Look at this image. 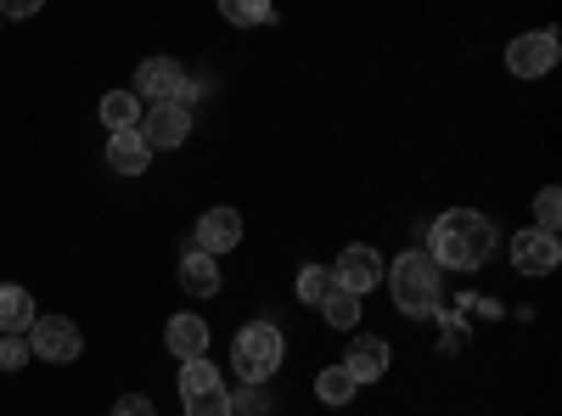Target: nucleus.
I'll list each match as a JSON object with an SVG mask.
<instances>
[{"label":"nucleus","mask_w":562,"mask_h":416,"mask_svg":"<svg viewBox=\"0 0 562 416\" xmlns=\"http://www.w3.org/2000/svg\"><path fill=\"white\" fill-rule=\"evenodd\" d=\"M383 282L394 293V304L411 315V321H428L445 310V282H439V265L428 248H411L394 259V270H383Z\"/></svg>","instance_id":"nucleus-2"},{"label":"nucleus","mask_w":562,"mask_h":416,"mask_svg":"<svg viewBox=\"0 0 562 416\" xmlns=\"http://www.w3.org/2000/svg\"><path fill=\"white\" fill-rule=\"evenodd\" d=\"M29 349H34V360L68 366V360H79L85 333H79V321H68V315H34V327H29Z\"/></svg>","instance_id":"nucleus-5"},{"label":"nucleus","mask_w":562,"mask_h":416,"mask_svg":"<svg viewBox=\"0 0 562 416\" xmlns=\"http://www.w3.org/2000/svg\"><path fill=\"white\" fill-rule=\"evenodd\" d=\"M383 254L371 248V243H349L344 254H338V265H333V282L338 288H349V293H371V288H383Z\"/></svg>","instance_id":"nucleus-7"},{"label":"nucleus","mask_w":562,"mask_h":416,"mask_svg":"<svg viewBox=\"0 0 562 416\" xmlns=\"http://www.w3.org/2000/svg\"><path fill=\"white\" fill-rule=\"evenodd\" d=\"M293 293H299L304 304H321L326 293H333V270H326V265H304L299 282H293Z\"/></svg>","instance_id":"nucleus-21"},{"label":"nucleus","mask_w":562,"mask_h":416,"mask_svg":"<svg viewBox=\"0 0 562 416\" xmlns=\"http://www.w3.org/2000/svg\"><path fill=\"white\" fill-rule=\"evenodd\" d=\"M108 164H113L119 175H147L153 147L140 142V130H119V135H108Z\"/></svg>","instance_id":"nucleus-14"},{"label":"nucleus","mask_w":562,"mask_h":416,"mask_svg":"<svg viewBox=\"0 0 562 416\" xmlns=\"http://www.w3.org/2000/svg\"><path fill=\"white\" fill-rule=\"evenodd\" d=\"M281 355H288V338H281L276 321H248V327L231 338V372L243 383H270L281 372Z\"/></svg>","instance_id":"nucleus-3"},{"label":"nucleus","mask_w":562,"mask_h":416,"mask_svg":"<svg viewBox=\"0 0 562 416\" xmlns=\"http://www.w3.org/2000/svg\"><path fill=\"white\" fill-rule=\"evenodd\" d=\"M198 389H220V366L209 355L180 360V394H198Z\"/></svg>","instance_id":"nucleus-20"},{"label":"nucleus","mask_w":562,"mask_h":416,"mask_svg":"<svg viewBox=\"0 0 562 416\" xmlns=\"http://www.w3.org/2000/svg\"><path fill=\"white\" fill-rule=\"evenodd\" d=\"M102 124H108L113 135L140 124V97H135V90H108V97H102Z\"/></svg>","instance_id":"nucleus-17"},{"label":"nucleus","mask_w":562,"mask_h":416,"mask_svg":"<svg viewBox=\"0 0 562 416\" xmlns=\"http://www.w3.org/2000/svg\"><path fill=\"white\" fill-rule=\"evenodd\" d=\"M0 23H7V18H0Z\"/></svg>","instance_id":"nucleus-29"},{"label":"nucleus","mask_w":562,"mask_h":416,"mask_svg":"<svg viewBox=\"0 0 562 416\" xmlns=\"http://www.w3.org/2000/svg\"><path fill=\"white\" fill-rule=\"evenodd\" d=\"M315 394H321L326 405H349V400L360 394V383L349 378V366H326V372L315 378Z\"/></svg>","instance_id":"nucleus-19"},{"label":"nucleus","mask_w":562,"mask_h":416,"mask_svg":"<svg viewBox=\"0 0 562 416\" xmlns=\"http://www.w3.org/2000/svg\"><path fill=\"white\" fill-rule=\"evenodd\" d=\"M389 344L378 338V333H355L349 338V355H344V366H349V378L355 383H383L389 378Z\"/></svg>","instance_id":"nucleus-11"},{"label":"nucleus","mask_w":562,"mask_h":416,"mask_svg":"<svg viewBox=\"0 0 562 416\" xmlns=\"http://www.w3.org/2000/svg\"><path fill=\"white\" fill-rule=\"evenodd\" d=\"M220 18L231 29H265L276 18V7H270V0H220Z\"/></svg>","instance_id":"nucleus-18"},{"label":"nucleus","mask_w":562,"mask_h":416,"mask_svg":"<svg viewBox=\"0 0 562 416\" xmlns=\"http://www.w3.org/2000/svg\"><path fill=\"white\" fill-rule=\"evenodd\" d=\"M557 225H562V192L546 187V192L535 198V231H551V237H557Z\"/></svg>","instance_id":"nucleus-24"},{"label":"nucleus","mask_w":562,"mask_h":416,"mask_svg":"<svg viewBox=\"0 0 562 416\" xmlns=\"http://www.w3.org/2000/svg\"><path fill=\"white\" fill-rule=\"evenodd\" d=\"M45 0H0V18H34Z\"/></svg>","instance_id":"nucleus-28"},{"label":"nucleus","mask_w":562,"mask_h":416,"mask_svg":"<svg viewBox=\"0 0 562 416\" xmlns=\"http://www.w3.org/2000/svg\"><path fill=\"white\" fill-rule=\"evenodd\" d=\"M512 265H518V276H551L562 265V243L551 231H518L512 237Z\"/></svg>","instance_id":"nucleus-8"},{"label":"nucleus","mask_w":562,"mask_h":416,"mask_svg":"<svg viewBox=\"0 0 562 416\" xmlns=\"http://www.w3.org/2000/svg\"><path fill=\"white\" fill-rule=\"evenodd\" d=\"M428 254L439 270H479L495 254V220L479 209H445L428 225Z\"/></svg>","instance_id":"nucleus-1"},{"label":"nucleus","mask_w":562,"mask_h":416,"mask_svg":"<svg viewBox=\"0 0 562 416\" xmlns=\"http://www.w3.org/2000/svg\"><path fill=\"white\" fill-rule=\"evenodd\" d=\"M164 344H169L175 360H198V355H209V321L192 315V310H186V315H169Z\"/></svg>","instance_id":"nucleus-13"},{"label":"nucleus","mask_w":562,"mask_h":416,"mask_svg":"<svg viewBox=\"0 0 562 416\" xmlns=\"http://www.w3.org/2000/svg\"><path fill=\"white\" fill-rule=\"evenodd\" d=\"M34 327V293L18 282H0V333H29Z\"/></svg>","instance_id":"nucleus-15"},{"label":"nucleus","mask_w":562,"mask_h":416,"mask_svg":"<svg viewBox=\"0 0 562 416\" xmlns=\"http://www.w3.org/2000/svg\"><path fill=\"white\" fill-rule=\"evenodd\" d=\"M29 360H34L29 333H0V372H23Z\"/></svg>","instance_id":"nucleus-23"},{"label":"nucleus","mask_w":562,"mask_h":416,"mask_svg":"<svg viewBox=\"0 0 562 416\" xmlns=\"http://www.w3.org/2000/svg\"><path fill=\"white\" fill-rule=\"evenodd\" d=\"M113 416H158V405H153L147 394H124V400L113 405Z\"/></svg>","instance_id":"nucleus-27"},{"label":"nucleus","mask_w":562,"mask_h":416,"mask_svg":"<svg viewBox=\"0 0 562 416\" xmlns=\"http://www.w3.org/2000/svg\"><path fill=\"white\" fill-rule=\"evenodd\" d=\"M175 282H180V293H186V299H214L225 276H220V259H214V254H203V248L192 243V248L180 254V270H175Z\"/></svg>","instance_id":"nucleus-10"},{"label":"nucleus","mask_w":562,"mask_h":416,"mask_svg":"<svg viewBox=\"0 0 562 416\" xmlns=\"http://www.w3.org/2000/svg\"><path fill=\"white\" fill-rule=\"evenodd\" d=\"M186 90V68L175 57H147L135 68V97H153V102H180Z\"/></svg>","instance_id":"nucleus-9"},{"label":"nucleus","mask_w":562,"mask_h":416,"mask_svg":"<svg viewBox=\"0 0 562 416\" xmlns=\"http://www.w3.org/2000/svg\"><path fill=\"white\" fill-rule=\"evenodd\" d=\"M186 416H231V389H198V394H186Z\"/></svg>","instance_id":"nucleus-22"},{"label":"nucleus","mask_w":562,"mask_h":416,"mask_svg":"<svg viewBox=\"0 0 562 416\" xmlns=\"http://www.w3.org/2000/svg\"><path fill=\"white\" fill-rule=\"evenodd\" d=\"M140 142H147L153 153H169L180 147L186 135H192V108H180V102H153L147 113H140Z\"/></svg>","instance_id":"nucleus-6"},{"label":"nucleus","mask_w":562,"mask_h":416,"mask_svg":"<svg viewBox=\"0 0 562 416\" xmlns=\"http://www.w3.org/2000/svg\"><path fill=\"white\" fill-rule=\"evenodd\" d=\"M562 57V40L557 29H529L506 45V74H518V79H546Z\"/></svg>","instance_id":"nucleus-4"},{"label":"nucleus","mask_w":562,"mask_h":416,"mask_svg":"<svg viewBox=\"0 0 562 416\" xmlns=\"http://www.w3.org/2000/svg\"><path fill=\"white\" fill-rule=\"evenodd\" d=\"M243 243V214L237 209H225V203H214V209H203V220H198V248L203 254H231Z\"/></svg>","instance_id":"nucleus-12"},{"label":"nucleus","mask_w":562,"mask_h":416,"mask_svg":"<svg viewBox=\"0 0 562 416\" xmlns=\"http://www.w3.org/2000/svg\"><path fill=\"white\" fill-rule=\"evenodd\" d=\"M321 315H326V327L355 333V327H360V293H349V288H338V282H333V293L321 299Z\"/></svg>","instance_id":"nucleus-16"},{"label":"nucleus","mask_w":562,"mask_h":416,"mask_svg":"<svg viewBox=\"0 0 562 416\" xmlns=\"http://www.w3.org/2000/svg\"><path fill=\"white\" fill-rule=\"evenodd\" d=\"M461 344H467V321L450 315V310H439V349L445 355H461Z\"/></svg>","instance_id":"nucleus-26"},{"label":"nucleus","mask_w":562,"mask_h":416,"mask_svg":"<svg viewBox=\"0 0 562 416\" xmlns=\"http://www.w3.org/2000/svg\"><path fill=\"white\" fill-rule=\"evenodd\" d=\"M259 389H265V383H243L237 394H231V416H265V411H270V400H265Z\"/></svg>","instance_id":"nucleus-25"}]
</instances>
